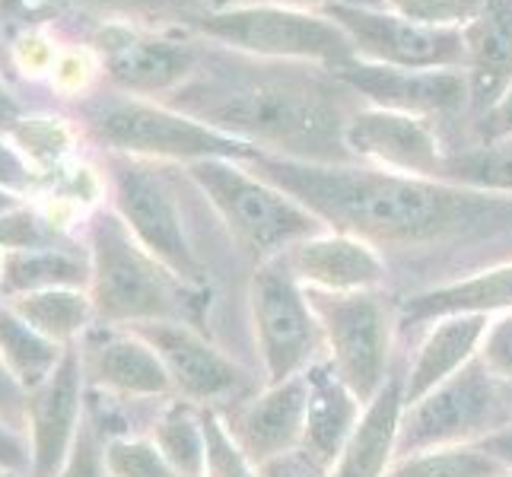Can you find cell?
<instances>
[{
    "label": "cell",
    "instance_id": "cell-39",
    "mask_svg": "<svg viewBox=\"0 0 512 477\" xmlns=\"http://www.w3.org/2000/svg\"><path fill=\"white\" fill-rule=\"evenodd\" d=\"M58 477H109L105 462H102V439L90 427V420H86V427L80 433V443H77L74 455L67 458V465L61 468Z\"/></svg>",
    "mask_w": 512,
    "mask_h": 477
},
{
    "label": "cell",
    "instance_id": "cell-33",
    "mask_svg": "<svg viewBox=\"0 0 512 477\" xmlns=\"http://www.w3.org/2000/svg\"><path fill=\"white\" fill-rule=\"evenodd\" d=\"M503 474L506 471L478 443L404 455L388 471V477H503Z\"/></svg>",
    "mask_w": 512,
    "mask_h": 477
},
{
    "label": "cell",
    "instance_id": "cell-45",
    "mask_svg": "<svg viewBox=\"0 0 512 477\" xmlns=\"http://www.w3.org/2000/svg\"><path fill=\"white\" fill-rule=\"evenodd\" d=\"M236 4H280V7L322 13L328 7H382V0H236Z\"/></svg>",
    "mask_w": 512,
    "mask_h": 477
},
{
    "label": "cell",
    "instance_id": "cell-50",
    "mask_svg": "<svg viewBox=\"0 0 512 477\" xmlns=\"http://www.w3.org/2000/svg\"><path fill=\"white\" fill-rule=\"evenodd\" d=\"M503 392H506V404H509V417H512V385H503Z\"/></svg>",
    "mask_w": 512,
    "mask_h": 477
},
{
    "label": "cell",
    "instance_id": "cell-19",
    "mask_svg": "<svg viewBox=\"0 0 512 477\" xmlns=\"http://www.w3.org/2000/svg\"><path fill=\"white\" fill-rule=\"evenodd\" d=\"M290 274L315 293H366L382 290L385 258L373 242L350 233L322 229L280 255Z\"/></svg>",
    "mask_w": 512,
    "mask_h": 477
},
{
    "label": "cell",
    "instance_id": "cell-5",
    "mask_svg": "<svg viewBox=\"0 0 512 477\" xmlns=\"http://www.w3.org/2000/svg\"><path fill=\"white\" fill-rule=\"evenodd\" d=\"M185 175L220 217L239 252L258 264L280 258L296 242L325 229L293 194L258 175L242 159H204L185 166Z\"/></svg>",
    "mask_w": 512,
    "mask_h": 477
},
{
    "label": "cell",
    "instance_id": "cell-38",
    "mask_svg": "<svg viewBox=\"0 0 512 477\" xmlns=\"http://www.w3.org/2000/svg\"><path fill=\"white\" fill-rule=\"evenodd\" d=\"M45 179L29 166V159L13 147L10 137H0V188L35 198L42 191Z\"/></svg>",
    "mask_w": 512,
    "mask_h": 477
},
{
    "label": "cell",
    "instance_id": "cell-30",
    "mask_svg": "<svg viewBox=\"0 0 512 477\" xmlns=\"http://www.w3.org/2000/svg\"><path fill=\"white\" fill-rule=\"evenodd\" d=\"M10 140H13V147L29 159V166L48 182L51 175L67 172L70 156H74L80 144V131L70 118L29 112Z\"/></svg>",
    "mask_w": 512,
    "mask_h": 477
},
{
    "label": "cell",
    "instance_id": "cell-24",
    "mask_svg": "<svg viewBox=\"0 0 512 477\" xmlns=\"http://www.w3.org/2000/svg\"><path fill=\"white\" fill-rule=\"evenodd\" d=\"M512 312V264H497L478 274L420 290L401 303V318L411 325H430L446 315H503Z\"/></svg>",
    "mask_w": 512,
    "mask_h": 477
},
{
    "label": "cell",
    "instance_id": "cell-47",
    "mask_svg": "<svg viewBox=\"0 0 512 477\" xmlns=\"http://www.w3.org/2000/svg\"><path fill=\"white\" fill-rule=\"evenodd\" d=\"M20 201H26V194H16L10 188H0V214H7L10 207H16Z\"/></svg>",
    "mask_w": 512,
    "mask_h": 477
},
{
    "label": "cell",
    "instance_id": "cell-28",
    "mask_svg": "<svg viewBox=\"0 0 512 477\" xmlns=\"http://www.w3.org/2000/svg\"><path fill=\"white\" fill-rule=\"evenodd\" d=\"M7 303L20 312L32 328H39L45 338L58 341L61 347H74L83 334L99 325L90 290H48L16 296Z\"/></svg>",
    "mask_w": 512,
    "mask_h": 477
},
{
    "label": "cell",
    "instance_id": "cell-41",
    "mask_svg": "<svg viewBox=\"0 0 512 477\" xmlns=\"http://www.w3.org/2000/svg\"><path fill=\"white\" fill-rule=\"evenodd\" d=\"M258 477H331V468L319 465L303 449H293L287 455H277L271 462L258 465Z\"/></svg>",
    "mask_w": 512,
    "mask_h": 477
},
{
    "label": "cell",
    "instance_id": "cell-6",
    "mask_svg": "<svg viewBox=\"0 0 512 477\" xmlns=\"http://www.w3.org/2000/svg\"><path fill=\"white\" fill-rule=\"evenodd\" d=\"M188 32L255 61L306 64L322 70H338L353 61L344 29L315 10L280 4H226L204 10Z\"/></svg>",
    "mask_w": 512,
    "mask_h": 477
},
{
    "label": "cell",
    "instance_id": "cell-4",
    "mask_svg": "<svg viewBox=\"0 0 512 477\" xmlns=\"http://www.w3.org/2000/svg\"><path fill=\"white\" fill-rule=\"evenodd\" d=\"M80 137L102 153H121L163 166H194L204 159H242L252 163L255 147L229 137L204 121L191 118L169 102L118 93L112 86H93L74 99V118Z\"/></svg>",
    "mask_w": 512,
    "mask_h": 477
},
{
    "label": "cell",
    "instance_id": "cell-16",
    "mask_svg": "<svg viewBox=\"0 0 512 477\" xmlns=\"http://www.w3.org/2000/svg\"><path fill=\"white\" fill-rule=\"evenodd\" d=\"M134 331L163 360L175 398L198 404V408H217L220 401L242 392L245 369L236 360H229L198 325L150 322L137 325Z\"/></svg>",
    "mask_w": 512,
    "mask_h": 477
},
{
    "label": "cell",
    "instance_id": "cell-20",
    "mask_svg": "<svg viewBox=\"0 0 512 477\" xmlns=\"http://www.w3.org/2000/svg\"><path fill=\"white\" fill-rule=\"evenodd\" d=\"M465 77L474 115L490 112L512 86V0H484L481 13L462 29Z\"/></svg>",
    "mask_w": 512,
    "mask_h": 477
},
{
    "label": "cell",
    "instance_id": "cell-2",
    "mask_svg": "<svg viewBox=\"0 0 512 477\" xmlns=\"http://www.w3.org/2000/svg\"><path fill=\"white\" fill-rule=\"evenodd\" d=\"M210 64L201 61L166 102L268 156L309 163H350L344 150L347 118L322 67L306 64Z\"/></svg>",
    "mask_w": 512,
    "mask_h": 477
},
{
    "label": "cell",
    "instance_id": "cell-11",
    "mask_svg": "<svg viewBox=\"0 0 512 477\" xmlns=\"http://www.w3.org/2000/svg\"><path fill=\"white\" fill-rule=\"evenodd\" d=\"M90 51L105 86L156 102L179 93L204 61L201 39L137 23H102L93 32Z\"/></svg>",
    "mask_w": 512,
    "mask_h": 477
},
{
    "label": "cell",
    "instance_id": "cell-18",
    "mask_svg": "<svg viewBox=\"0 0 512 477\" xmlns=\"http://www.w3.org/2000/svg\"><path fill=\"white\" fill-rule=\"evenodd\" d=\"M309 404V376H293L287 382L264 385L258 395L242 398L233 414H223L229 433L245 449L255 465L271 462L303 446Z\"/></svg>",
    "mask_w": 512,
    "mask_h": 477
},
{
    "label": "cell",
    "instance_id": "cell-49",
    "mask_svg": "<svg viewBox=\"0 0 512 477\" xmlns=\"http://www.w3.org/2000/svg\"><path fill=\"white\" fill-rule=\"evenodd\" d=\"M0 477H29L26 471H7V468H0Z\"/></svg>",
    "mask_w": 512,
    "mask_h": 477
},
{
    "label": "cell",
    "instance_id": "cell-31",
    "mask_svg": "<svg viewBox=\"0 0 512 477\" xmlns=\"http://www.w3.org/2000/svg\"><path fill=\"white\" fill-rule=\"evenodd\" d=\"M58 4L93 13L102 23H179L185 29L204 10H214L210 0H58Z\"/></svg>",
    "mask_w": 512,
    "mask_h": 477
},
{
    "label": "cell",
    "instance_id": "cell-27",
    "mask_svg": "<svg viewBox=\"0 0 512 477\" xmlns=\"http://www.w3.org/2000/svg\"><path fill=\"white\" fill-rule=\"evenodd\" d=\"M150 439L166 455L175 477H204L207 462V430H204V408L182 398H169L156 404L147 430Z\"/></svg>",
    "mask_w": 512,
    "mask_h": 477
},
{
    "label": "cell",
    "instance_id": "cell-44",
    "mask_svg": "<svg viewBox=\"0 0 512 477\" xmlns=\"http://www.w3.org/2000/svg\"><path fill=\"white\" fill-rule=\"evenodd\" d=\"M478 446H481L506 474H512V420L503 423L500 430H493L490 436H484Z\"/></svg>",
    "mask_w": 512,
    "mask_h": 477
},
{
    "label": "cell",
    "instance_id": "cell-15",
    "mask_svg": "<svg viewBox=\"0 0 512 477\" xmlns=\"http://www.w3.org/2000/svg\"><path fill=\"white\" fill-rule=\"evenodd\" d=\"M86 388L105 398L156 404L175 398L172 379L156 350L134 328L96 325L77 344Z\"/></svg>",
    "mask_w": 512,
    "mask_h": 477
},
{
    "label": "cell",
    "instance_id": "cell-22",
    "mask_svg": "<svg viewBox=\"0 0 512 477\" xmlns=\"http://www.w3.org/2000/svg\"><path fill=\"white\" fill-rule=\"evenodd\" d=\"M487 322V315H446L430 322L427 338L420 341L417 357L404 376V404L423 398L478 360Z\"/></svg>",
    "mask_w": 512,
    "mask_h": 477
},
{
    "label": "cell",
    "instance_id": "cell-40",
    "mask_svg": "<svg viewBox=\"0 0 512 477\" xmlns=\"http://www.w3.org/2000/svg\"><path fill=\"white\" fill-rule=\"evenodd\" d=\"M0 468L7 471H26L29 474V443L23 423L0 414Z\"/></svg>",
    "mask_w": 512,
    "mask_h": 477
},
{
    "label": "cell",
    "instance_id": "cell-36",
    "mask_svg": "<svg viewBox=\"0 0 512 477\" xmlns=\"http://www.w3.org/2000/svg\"><path fill=\"white\" fill-rule=\"evenodd\" d=\"M382 7L430 29H465L481 13L484 0H382Z\"/></svg>",
    "mask_w": 512,
    "mask_h": 477
},
{
    "label": "cell",
    "instance_id": "cell-52",
    "mask_svg": "<svg viewBox=\"0 0 512 477\" xmlns=\"http://www.w3.org/2000/svg\"><path fill=\"white\" fill-rule=\"evenodd\" d=\"M503 477H512V474H503Z\"/></svg>",
    "mask_w": 512,
    "mask_h": 477
},
{
    "label": "cell",
    "instance_id": "cell-13",
    "mask_svg": "<svg viewBox=\"0 0 512 477\" xmlns=\"http://www.w3.org/2000/svg\"><path fill=\"white\" fill-rule=\"evenodd\" d=\"M86 401H90V388H86L80 350L74 344L55 373L26 392L23 430L29 443V477L61 474L86 427Z\"/></svg>",
    "mask_w": 512,
    "mask_h": 477
},
{
    "label": "cell",
    "instance_id": "cell-10",
    "mask_svg": "<svg viewBox=\"0 0 512 477\" xmlns=\"http://www.w3.org/2000/svg\"><path fill=\"white\" fill-rule=\"evenodd\" d=\"M509 420L512 417L503 385L474 360L449 382L404 404L398 458L443 446L481 443L484 436L500 430Z\"/></svg>",
    "mask_w": 512,
    "mask_h": 477
},
{
    "label": "cell",
    "instance_id": "cell-37",
    "mask_svg": "<svg viewBox=\"0 0 512 477\" xmlns=\"http://www.w3.org/2000/svg\"><path fill=\"white\" fill-rule=\"evenodd\" d=\"M478 363L500 385H512V312L493 315L487 322L484 341L478 350Z\"/></svg>",
    "mask_w": 512,
    "mask_h": 477
},
{
    "label": "cell",
    "instance_id": "cell-51",
    "mask_svg": "<svg viewBox=\"0 0 512 477\" xmlns=\"http://www.w3.org/2000/svg\"><path fill=\"white\" fill-rule=\"evenodd\" d=\"M214 7H226V4H236V0H210Z\"/></svg>",
    "mask_w": 512,
    "mask_h": 477
},
{
    "label": "cell",
    "instance_id": "cell-8",
    "mask_svg": "<svg viewBox=\"0 0 512 477\" xmlns=\"http://www.w3.org/2000/svg\"><path fill=\"white\" fill-rule=\"evenodd\" d=\"M322 328L325 363L363 404L373 401L392 376L395 309L382 290L315 293L309 290Z\"/></svg>",
    "mask_w": 512,
    "mask_h": 477
},
{
    "label": "cell",
    "instance_id": "cell-7",
    "mask_svg": "<svg viewBox=\"0 0 512 477\" xmlns=\"http://www.w3.org/2000/svg\"><path fill=\"white\" fill-rule=\"evenodd\" d=\"M99 175L105 204L131 229V236L179 280L210 290L204 258L198 245L191 242L179 188L169 175V166L121 153H102Z\"/></svg>",
    "mask_w": 512,
    "mask_h": 477
},
{
    "label": "cell",
    "instance_id": "cell-48",
    "mask_svg": "<svg viewBox=\"0 0 512 477\" xmlns=\"http://www.w3.org/2000/svg\"><path fill=\"white\" fill-rule=\"evenodd\" d=\"M0 303H4V252H0Z\"/></svg>",
    "mask_w": 512,
    "mask_h": 477
},
{
    "label": "cell",
    "instance_id": "cell-25",
    "mask_svg": "<svg viewBox=\"0 0 512 477\" xmlns=\"http://www.w3.org/2000/svg\"><path fill=\"white\" fill-rule=\"evenodd\" d=\"M86 287H90V255H86L83 239L4 255V303L29 293Z\"/></svg>",
    "mask_w": 512,
    "mask_h": 477
},
{
    "label": "cell",
    "instance_id": "cell-3",
    "mask_svg": "<svg viewBox=\"0 0 512 477\" xmlns=\"http://www.w3.org/2000/svg\"><path fill=\"white\" fill-rule=\"evenodd\" d=\"M80 239L90 255V299L99 325L137 328L150 322H191L201 328L210 290L175 277L140 245L109 204L80 220Z\"/></svg>",
    "mask_w": 512,
    "mask_h": 477
},
{
    "label": "cell",
    "instance_id": "cell-34",
    "mask_svg": "<svg viewBox=\"0 0 512 477\" xmlns=\"http://www.w3.org/2000/svg\"><path fill=\"white\" fill-rule=\"evenodd\" d=\"M102 462L109 477H175L166 455L150 439V433H137V430L105 436Z\"/></svg>",
    "mask_w": 512,
    "mask_h": 477
},
{
    "label": "cell",
    "instance_id": "cell-12",
    "mask_svg": "<svg viewBox=\"0 0 512 477\" xmlns=\"http://www.w3.org/2000/svg\"><path fill=\"white\" fill-rule=\"evenodd\" d=\"M322 13L344 29L357 61L411 70H465L468 51L462 29H430L385 7H328Z\"/></svg>",
    "mask_w": 512,
    "mask_h": 477
},
{
    "label": "cell",
    "instance_id": "cell-32",
    "mask_svg": "<svg viewBox=\"0 0 512 477\" xmlns=\"http://www.w3.org/2000/svg\"><path fill=\"white\" fill-rule=\"evenodd\" d=\"M74 239H80V229H70L32 198L0 214V252L4 255L48 249V245H64Z\"/></svg>",
    "mask_w": 512,
    "mask_h": 477
},
{
    "label": "cell",
    "instance_id": "cell-17",
    "mask_svg": "<svg viewBox=\"0 0 512 477\" xmlns=\"http://www.w3.org/2000/svg\"><path fill=\"white\" fill-rule=\"evenodd\" d=\"M350 93L366 99V105L388 112H404L417 118H443L465 112L471 105L465 70H411V67H385L366 61H347L331 70Z\"/></svg>",
    "mask_w": 512,
    "mask_h": 477
},
{
    "label": "cell",
    "instance_id": "cell-26",
    "mask_svg": "<svg viewBox=\"0 0 512 477\" xmlns=\"http://www.w3.org/2000/svg\"><path fill=\"white\" fill-rule=\"evenodd\" d=\"M67 350L32 328L10 303H0V366L23 395L55 373Z\"/></svg>",
    "mask_w": 512,
    "mask_h": 477
},
{
    "label": "cell",
    "instance_id": "cell-46",
    "mask_svg": "<svg viewBox=\"0 0 512 477\" xmlns=\"http://www.w3.org/2000/svg\"><path fill=\"white\" fill-rule=\"evenodd\" d=\"M23 411H26V395L10 382L4 366H0V414H7L10 420L23 423Z\"/></svg>",
    "mask_w": 512,
    "mask_h": 477
},
{
    "label": "cell",
    "instance_id": "cell-1",
    "mask_svg": "<svg viewBox=\"0 0 512 477\" xmlns=\"http://www.w3.org/2000/svg\"><path fill=\"white\" fill-rule=\"evenodd\" d=\"M249 166L293 194L325 229L366 239L376 249H417L512 229V198L443 179L268 153H258Z\"/></svg>",
    "mask_w": 512,
    "mask_h": 477
},
{
    "label": "cell",
    "instance_id": "cell-43",
    "mask_svg": "<svg viewBox=\"0 0 512 477\" xmlns=\"http://www.w3.org/2000/svg\"><path fill=\"white\" fill-rule=\"evenodd\" d=\"M26 115H29V105L4 77H0V137H13V131L23 125Z\"/></svg>",
    "mask_w": 512,
    "mask_h": 477
},
{
    "label": "cell",
    "instance_id": "cell-35",
    "mask_svg": "<svg viewBox=\"0 0 512 477\" xmlns=\"http://www.w3.org/2000/svg\"><path fill=\"white\" fill-rule=\"evenodd\" d=\"M204 430H207V462L204 477H258V465L229 433L226 420L217 408H204Z\"/></svg>",
    "mask_w": 512,
    "mask_h": 477
},
{
    "label": "cell",
    "instance_id": "cell-29",
    "mask_svg": "<svg viewBox=\"0 0 512 477\" xmlns=\"http://www.w3.org/2000/svg\"><path fill=\"white\" fill-rule=\"evenodd\" d=\"M443 182L512 198V137L478 140L474 147L449 150Z\"/></svg>",
    "mask_w": 512,
    "mask_h": 477
},
{
    "label": "cell",
    "instance_id": "cell-42",
    "mask_svg": "<svg viewBox=\"0 0 512 477\" xmlns=\"http://www.w3.org/2000/svg\"><path fill=\"white\" fill-rule=\"evenodd\" d=\"M503 137H512V86L490 112L478 118V140H503Z\"/></svg>",
    "mask_w": 512,
    "mask_h": 477
},
{
    "label": "cell",
    "instance_id": "cell-23",
    "mask_svg": "<svg viewBox=\"0 0 512 477\" xmlns=\"http://www.w3.org/2000/svg\"><path fill=\"white\" fill-rule=\"evenodd\" d=\"M306 376H309V404H306L303 446L299 449L312 455L319 465L334 468L347 439L357 430L366 404L331 373L325 360L315 363Z\"/></svg>",
    "mask_w": 512,
    "mask_h": 477
},
{
    "label": "cell",
    "instance_id": "cell-14",
    "mask_svg": "<svg viewBox=\"0 0 512 477\" xmlns=\"http://www.w3.org/2000/svg\"><path fill=\"white\" fill-rule=\"evenodd\" d=\"M344 150L350 163L420 175V179H443L449 153L427 118L376 109V105L350 112L344 125Z\"/></svg>",
    "mask_w": 512,
    "mask_h": 477
},
{
    "label": "cell",
    "instance_id": "cell-9",
    "mask_svg": "<svg viewBox=\"0 0 512 477\" xmlns=\"http://www.w3.org/2000/svg\"><path fill=\"white\" fill-rule=\"evenodd\" d=\"M249 315L261 369L268 379L264 385L303 376L319 363V353L325 347L309 290L280 258L255 264L249 284Z\"/></svg>",
    "mask_w": 512,
    "mask_h": 477
},
{
    "label": "cell",
    "instance_id": "cell-21",
    "mask_svg": "<svg viewBox=\"0 0 512 477\" xmlns=\"http://www.w3.org/2000/svg\"><path fill=\"white\" fill-rule=\"evenodd\" d=\"M404 417V376H388L382 392L366 404L357 430L347 439L331 477H388L398 462V433Z\"/></svg>",
    "mask_w": 512,
    "mask_h": 477
}]
</instances>
